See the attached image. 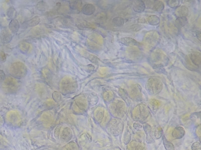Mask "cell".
I'll use <instances>...</instances> for the list:
<instances>
[{"label":"cell","mask_w":201,"mask_h":150,"mask_svg":"<svg viewBox=\"0 0 201 150\" xmlns=\"http://www.w3.org/2000/svg\"><path fill=\"white\" fill-rule=\"evenodd\" d=\"M192 150H201V144L200 142H196L192 147Z\"/></svg>","instance_id":"cb8c5ba5"},{"label":"cell","mask_w":201,"mask_h":150,"mask_svg":"<svg viewBox=\"0 0 201 150\" xmlns=\"http://www.w3.org/2000/svg\"><path fill=\"white\" fill-rule=\"evenodd\" d=\"M160 19L158 17L151 16L148 18V22L152 25H157L160 23Z\"/></svg>","instance_id":"44dd1931"},{"label":"cell","mask_w":201,"mask_h":150,"mask_svg":"<svg viewBox=\"0 0 201 150\" xmlns=\"http://www.w3.org/2000/svg\"><path fill=\"white\" fill-rule=\"evenodd\" d=\"M10 73L14 78L22 79L27 75V67L23 63L16 62L10 66Z\"/></svg>","instance_id":"6da1fadb"},{"label":"cell","mask_w":201,"mask_h":150,"mask_svg":"<svg viewBox=\"0 0 201 150\" xmlns=\"http://www.w3.org/2000/svg\"><path fill=\"white\" fill-rule=\"evenodd\" d=\"M77 86V83L75 79L71 77H66L61 82L60 89L63 94H72L76 91Z\"/></svg>","instance_id":"7a4b0ae2"},{"label":"cell","mask_w":201,"mask_h":150,"mask_svg":"<svg viewBox=\"0 0 201 150\" xmlns=\"http://www.w3.org/2000/svg\"><path fill=\"white\" fill-rule=\"evenodd\" d=\"M112 23L114 25L117 27H120L124 24V20L121 17H116L112 20Z\"/></svg>","instance_id":"d6986e66"},{"label":"cell","mask_w":201,"mask_h":150,"mask_svg":"<svg viewBox=\"0 0 201 150\" xmlns=\"http://www.w3.org/2000/svg\"><path fill=\"white\" fill-rule=\"evenodd\" d=\"M171 2H169L168 3V5L170 7L174 8L177 7V6L179 5V1H171Z\"/></svg>","instance_id":"d4e9b609"},{"label":"cell","mask_w":201,"mask_h":150,"mask_svg":"<svg viewBox=\"0 0 201 150\" xmlns=\"http://www.w3.org/2000/svg\"><path fill=\"white\" fill-rule=\"evenodd\" d=\"M121 43L126 46H139L140 44L135 40L130 38H124L120 40Z\"/></svg>","instance_id":"9c48e42d"},{"label":"cell","mask_w":201,"mask_h":150,"mask_svg":"<svg viewBox=\"0 0 201 150\" xmlns=\"http://www.w3.org/2000/svg\"><path fill=\"white\" fill-rule=\"evenodd\" d=\"M52 97H53L54 100H55V101H57V102L60 101L61 99V95H60V94L58 92H57V91H55V92H54L53 93Z\"/></svg>","instance_id":"603a6c76"},{"label":"cell","mask_w":201,"mask_h":150,"mask_svg":"<svg viewBox=\"0 0 201 150\" xmlns=\"http://www.w3.org/2000/svg\"><path fill=\"white\" fill-rule=\"evenodd\" d=\"M20 25L18 20L16 19L11 20L9 24V30L13 34L18 32L19 29Z\"/></svg>","instance_id":"ba28073f"},{"label":"cell","mask_w":201,"mask_h":150,"mask_svg":"<svg viewBox=\"0 0 201 150\" xmlns=\"http://www.w3.org/2000/svg\"><path fill=\"white\" fill-rule=\"evenodd\" d=\"M36 8L38 10L41 12H44L47 9L48 5L45 2L41 1L36 5Z\"/></svg>","instance_id":"e0dca14e"},{"label":"cell","mask_w":201,"mask_h":150,"mask_svg":"<svg viewBox=\"0 0 201 150\" xmlns=\"http://www.w3.org/2000/svg\"><path fill=\"white\" fill-rule=\"evenodd\" d=\"M188 9L185 6H182L176 9V15L179 17H186L188 14Z\"/></svg>","instance_id":"8fae6325"},{"label":"cell","mask_w":201,"mask_h":150,"mask_svg":"<svg viewBox=\"0 0 201 150\" xmlns=\"http://www.w3.org/2000/svg\"><path fill=\"white\" fill-rule=\"evenodd\" d=\"M162 133H163V131L161 128H158L155 130V132H154V135H155V138L157 139H160L161 136H162Z\"/></svg>","instance_id":"7402d4cb"},{"label":"cell","mask_w":201,"mask_h":150,"mask_svg":"<svg viewBox=\"0 0 201 150\" xmlns=\"http://www.w3.org/2000/svg\"><path fill=\"white\" fill-rule=\"evenodd\" d=\"M132 7L135 11L140 13L143 12L145 9V4L142 1H136L133 3Z\"/></svg>","instance_id":"52a82bcc"},{"label":"cell","mask_w":201,"mask_h":150,"mask_svg":"<svg viewBox=\"0 0 201 150\" xmlns=\"http://www.w3.org/2000/svg\"><path fill=\"white\" fill-rule=\"evenodd\" d=\"M4 84L9 91H15L18 87L17 82L15 79L12 78H8V79H5Z\"/></svg>","instance_id":"5b68a950"},{"label":"cell","mask_w":201,"mask_h":150,"mask_svg":"<svg viewBox=\"0 0 201 150\" xmlns=\"http://www.w3.org/2000/svg\"><path fill=\"white\" fill-rule=\"evenodd\" d=\"M6 79V75L2 70H0V82L4 81Z\"/></svg>","instance_id":"484cf974"},{"label":"cell","mask_w":201,"mask_h":150,"mask_svg":"<svg viewBox=\"0 0 201 150\" xmlns=\"http://www.w3.org/2000/svg\"><path fill=\"white\" fill-rule=\"evenodd\" d=\"M82 2L79 1H74L70 2V8L73 10H79L82 7Z\"/></svg>","instance_id":"ac0fdd59"},{"label":"cell","mask_w":201,"mask_h":150,"mask_svg":"<svg viewBox=\"0 0 201 150\" xmlns=\"http://www.w3.org/2000/svg\"><path fill=\"white\" fill-rule=\"evenodd\" d=\"M40 22V17L38 16H36L27 21L26 24L28 27H34L38 25Z\"/></svg>","instance_id":"4fadbf2b"},{"label":"cell","mask_w":201,"mask_h":150,"mask_svg":"<svg viewBox=\"0 0 201 150\" xmlns=\"http://www.w3.org/2000/svg\"><path fill=\"white\" fill-rule=\"evenodd\" d=\"M96 8L95 6L91 4H87L84 5L82 9L83 13L85 15L89 16L92 15L95 12Z\"/></svg>","instance_id":"8992f818"},{"label":"cell","mask_w":201,"mask_h":150,"mask_svg":"<svg viewBox=\"0 0 201 150\" xmlns=\"http://www.w3.org/2000/svg\"><path fill=\"white\" fill-rule=\"evenodd\" d=\"M163 142H164V145L165 147V148L167 150H174V146L173 144L168 141V140H167V139L165 138V137H164V139H163Z\"/></svg>","instance_id":"ffe728a7"},{"label":"cell","mask_w":201,"mask_h":150,"mask_svg":"<svg viewBox=\"0 0 201 150\" xmlns=\"http://www.w3.org/2000/svg\"><path fill=\"white\" fill-rule=\"evenodd\" d=\"M109 124L110 125L108 127V129H110L109 131L111 133V135L113 136L119 135L123 128L122 122L117 120H112Z\"/></svg>","instance_id":"3957f363"},{"label":"cell","mask_w":201,"mask_h":150,"mask_svg":"<svg viewBox=\"0 0 201 150\" xmlns=\"http://www.w3.org/2000/svg\"><path fill=\"white\" fill-rule=\"evenodd\" d=\"M185 134V131L181 127L175 128L173 132V136L176 139H181Z\"/></svg>","instance_id":"30bf717a"},{"label":"cell","mask_w":201,"mask_h":150,"mask_svg":"<svg viewBox=\"0 0 201 150\" xmlns=\"http://www.w3.org/2000/svg\"><path fill=\"white\" fill-rule=\"evenodd\" d=\"M187 20L186 17H179L175 21V25L177 28H182L186 24Z\"/></svg>","instance_id":"9a60e30c"},{"label":"cell","mask_w":201,"mask_h":150,"mask_svg":"<svg viewBox=\"0 0 201 150\" xmlns=\"http://www.w3.org/2000/svg\"><path fill=\"white\" fill-rule=\"evenodd\" d=\"M6 14H7V16L9 19L12 20L15 19V18L17 15L16 11L13 7L9 8V9H8Z\"/></svg>","instance_id":"2e32d148"},{"label":"cell","mask_w":201,"mask_h":150,"mask_svg":"<svg viewBox=\"0 0 201 150\" xmlns=\"http://www.w3.org/2000/svg\"><path fill=\"white\" fill-rule=\"evenodd\" d=\"M18 47L21 53L26 54L30 49V46L27 42H21L19 44Z\"/></svg>","instance_id":"5bb4252c"},{"label":"cell","mask_w":201,"mask_h":150,"mask_svg":"<svg viewBox=\"0 0 201 150\" xmlns=\"http://www.w3.org/2000/svg\"><path fill=\"white\" fill-rule=\"evenodd\" d=\"M13 35L6 28L2 29L0 33V39L1 42L4 44L9 43L12 41Z\"/></svg>","instance_id":"277c9868"},{"label":"cell","mask_w":201,"mask_h":150,"mask_svg":"<svg viewBox=\"0 0 201 150\" xmlns=\"http://www.w3.org/2000/svg\"><path fill=\"white\" fill-rule=\"evenodd\" d=\"M152 2H149V7L151 6L152 8L151 9H154L155 11H161L164 9V5L162 2L160 1H151Z\"/></svg>","instance_id":"7c38bea8"},{"label":"cell","mask_w":201,"mask_h":150,"mask_svg":"<svg viewBox=\"0 0 201 150\" xmlns=\"http://www.w3.org/2000/svg\"><path fill=\"white\" fill-rule=\"evenodd\" d=\"M6 60V54L3 51L0 52V61L2 62H4Z\"/></svg>","instance_id":"4316f807"}]
</instances>
